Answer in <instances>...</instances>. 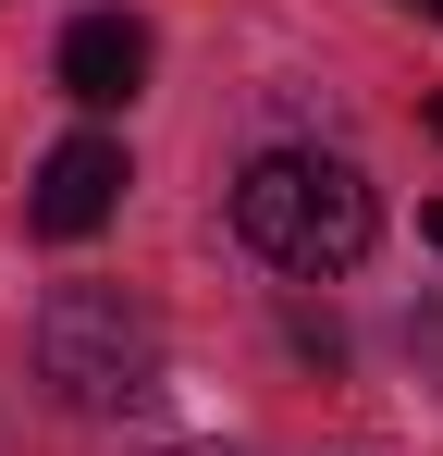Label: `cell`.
<instances>
[{"mask_svg":"<svg viewBox=\"0 0 443 456\" xmlns=\"http://www.w3.org/2000/svg\"><path fill=\"white\" fill-rule=\"evenodd\" d=\"M431 136H443V99H431Z\"/></svg>","mask_w":443,"mask_h":456,"instance_id":"52a82bcc","label":"cell"},{"mask_svg":"<svg viewBox=\"0 0 443 456\" xmlns=\"http://www.w3.org/2000/svg\"><path fill=\"white\" fill-rule=\"evenodd\" d=\"M234 234H246L271 272L320 284V272H358V259H369L382 198H369L358 160H333V149H271V160L234 173Z\"/></svg>","mask_w":443,"mask_h":456,"instance_id":"6da1fadb","label":"cell"},{"mask_svg":"<svg viewBox=\"0 0 443 456\" xmlns=\"http://www.w3.org/2000/svg\"><path fill=\"white\" fill-rule=\"evenodd\" d=\"M431 12H443V0H431Z\"/></svg>","mask_w":443,"mask_h":456,"instance_id":"ba28073f","label":"cell"},{"mask_svg":"<svg viewBox=\"0 0 443 456\" xmlns=\"http://www.w3.org/2000/svg\"><path fill=\"white\" fill-rule=\"evenodd\" d=\"M419 234H431V247H443V198H431V210H419Z\"/></svg>","mask_w":443,"mask_h":456,"instance_id":"8992f818","label":"cell"},{"mask_svg":"<svg viewBox=\"0 0 443 456\" xmlns=\"http://www.w3.org/2000/svg\"><path fill=\"white\" fill-rule=\"evenodd\" d=\"M148 456H246V444H148Z\"/></svg>","mask_w":443,"mask_h":456,"instance_id":"5b68a950","label":"cell"},{"mask_svg":"<svg viewBox=\"0 0 443 456\" xmlns=\"http://www.w3.org/2000/svg\"><path fill=\"white\" fill-rule=\"evenodd\" d=\"M136 86H148V25H136V12H74V25H62V99L124 111Z\"/></svg>","mask_w":443,"mask_h":456,"instance_id":"277c9868","label":"cell"},{"mask_svg":"<svg viewBox=\"0 0 443 456\" xmlns=\"http://www.w3.org/2000/svg\"><path fill=\"white\" fill-rule=\"evenodd\" d=\"M124 185H136V173H124L111 136H62V149L37 160V185H25V223L50 234V247H86V234L124 210Z\"/></svg>","mask_w":443,"mask_h":456,"instance_id":"3957f363","label":"cell"},{"mask_svg":"<svg viewBox=\"0 0 443 456\" xmlns=\"http://www.w3.org/2000/svg\"><path fill=\"white\" fill-rule=\"evenodd\" d=\"M37 382L74 419L148 407L160 395V308L124 297V284H50V308H37Z\"/></svg>","mask_w":443,"mask_h":456,"instance_id":"7a4b0ae2","label":"cell"}]
</instances>
